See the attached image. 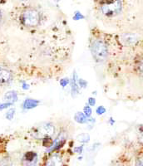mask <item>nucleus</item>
Returning <instances> with one entry per match:
<instances>
[{"label":"nucleus","mask_w":143,"mask_h":166,"mask_svg":"<svg viewBox=\"0 0 143 166\" xmlns=\"http://www.w3.org/2000/svg\"><path fill=\"white\" fill-rule=\"evenodd\" d=\"M99 19L115 27H127L123 0H94Z\"/></svg>","instance_id":"f257e3e1"},{"label":"nucleus","mask_w":143,"mask_h":166,"mask_svg":"<svg viewBox=\"0 0 143 166\" xmlns=\"http://www.w3.org/2000/svg\"><path fill=\"white\" fill-rule=\"evenodd\" d=\"M42 21L40 12L34 8H26L22 11L19 16V22L27 28H35L40 25Z\"/></svg>","instance_id":"f03ea898"},{"label":"nucleus","mask_w":143,"mask_h":166,"mask_svg":"<svg viewBox=\"0 0 143 166\" xmlns=\"http://www.w3.org/2000/svg\"><path fill=\"white\" fill-rule=\"evenodd\" d=\"M91 52L97 62H103L107 57L108 49L105 42L102 39H95L91 43Z\"/></svg>","instance_id":"7ed1b4c3"},{"label":"nucleus","mask_w":143,"mask_h":166,"mask_svg":"<svg viewBox=\"0 0 143 166\" xmlns=\"http://www.w3.org/2000/svg\"><path fill=\"white\" fill-rule=\"evenodd\" d=\"M55 132V127L51 123H44L32 130V135L36 139H46L53 135Z\"/></svg>","instance_id":"20e7f679"},{"label":"nucleus","mask_w":143,"mask_h":166,"mask_svg":"<svg viewBox=\"0 0 143 166\" xmlns=\"http://www.w3.org/2000/svg\"><path fill=\"white\" fill-rule=\"evenodd\" d=\"M13 80V73L10 70L0 66V86L8 85Z\"/></svg>","instance_id":"39448f33"},{"label":"nucleus","mask_w":143,"mask_h":166,"mask_svg":"<svg viewBox=\"0 0 143 166\" xmlns=\"http://www.w3.org/2000/svg\"><path fill=\"white\" fill-rule=\"evenodd\" d=\"M38 104V101H36V100L27 99V100H25L24 102L23 103V109L29 110V109H32V108L36 107Z\"/></svg>","instance_id":"423d86ee"},{"label":"nucleus","mask_w":143,"mask_h":166,"mask_svg":"<svg viewBox=\"0 0 143 166\" xmlns=\"http://www.w3.org/2000/svg\"><path fill=\"white\" fill-rule=\"evenodd\" d=\"M4 99L6 100V102L14 103V102H17V100H18V94L14 91H8L4 96Z\"/></svg>","instance_id":"0eeeda50"},{"label":"nucleus","mask_w":143,"mask_h":166,"mask_svg":"<svg viewBox=\"0 0 143 166\" xmlns=\"http://www.w3.org/2000/svg\"><path fill=\"white\" fill-rule=\"evenodd\" d=\"M77 76H76V73H74L73 75V78L72 79V83H71V86H72V92H73V95H75V94H78V85L77 84Z\"/></svg>","instance_id":"6e6552de"},{"label":"nucleus","mask_w":143,"mask_h":166,"mask_svg":"<svg viewBox=\"0 0 143 166\" xmlns=\"http://www.w3.org/2000/svg\"><path fill=\"white\" fill-rule=\"evenodd\" d=\"M36 158H37V155H36L34 152H27L25 154L24 158L23 160L27 162H32V161L35 160Z\"/></svg>","instance_id":"1a4fd4ad"},{"label":"nucleus","mask_w":143,"mask_h":166,"mask_svg":"<svg viewBox=\"0 0 143 166\" xmlns=\"http://www.w3.org/2000/svg\"><path fill=\"white\" fill-rule=\"evenodd\" d=\"M86 116L84 115L83 113L79 112L77 113V115H75V120L76 121H78V123H85L86 122Z\"/></svg>","instance_id":"9d476101"},{"label":"nucleus","mask_w":143,"mask_h":166,"mask_svg":"<svg viewBox=\"0 0 143 166\" xmlns=\"http://www.w3.org/2000/svg\"><path fill=\"white\" fill-rule=\"evenodd\" d=\"M60 158L57 156H53L50 160V162L48 163V164H52V165H56V164H60Z\"/></svg>","instance_id":"9b49d317"},{"label":"nucleus","mask_w":143,"mask_h":166,"mask_svg":"<svg viewBox=\"0 0 143 166\" xmlns=\"http://www.w3.org/2000/svg\"><path fill=\"white\" fill-rule=\"evenodd\" d=\"M14 114H15V110H14V108H13V109H10L8 112L6 113V118H7L8 120H9V121H11V120L14 118Z\"/></svg>","instance_id":"f8f14e48"},{"label":"nucleus","mask_w":143,"mask_h":166,"mask_svg":"<svg viewBox=\"0 0 143 166\" xmlns=\"http://www.w3.org/2000/svg\"><path fill=\"white\" fill-rule=\"evenodd\" d=\"M84 115H86V117H89L90 115H92V109L88 106L84 107Z\"/></svg>","instance_id":"ddd939ff"},{"label":"nucleus","mask_w":143,"mask_h":166,"mask_svg":"<svg viewBox=\"0 0 143 166\" xmlns=\"http://www.w3.org/2000/svg\"><path fill=\"white\" fill-rule=\"evenodd\" d=\"M13 103H11V102H5V103H0V110H3V109H5V108H8V106H12Z\"/></svg>","instance_id":"4468645a"},{"label":"nucleus","mask_w":143,"mask_h":166,"mask_svg":"<svg viewBox=\"0 0 143 166\" xmlns=\"http://www.w3.org/2000/svg\"><path fill=\"white\" fill-rule=\"evenodd\" d=\"M105 111H106V110L103 107V106H99V107L97 108V112L98 115H102V114H103Z\"/></svg>","instance_id":"2eb2a0df"},{"label":"nucleus","mask_w":143,"mask_h":166,"mask_svg":"<svg viewBox=\"0 0 143 166\" xmlns=\"http://www.w3.org/2000/svg\"><path fill=\"white\" fill-rule=\"evenodd\" d=\"M73 19H75V20H79V19H83V16L80 13H76L75 16L73 17Z\"/></svg>","instance_id":"dca6fc26"},{"label":"nucleus","mask_w":143,"mask_h":166,"mask_svg":"<svg viewBox=\"0 0 143 166\" xmlns=\"http://www.w3.org/2000/svg\"><path fill=\"white\" fill-rule=\"evenodd\" d=\"M60 84H61V86L64 87V86H66L68 84V80L67 78H66V79H62V80H61V81H60Z\"/></svg>","instance_id":"f3484780"},{"label":"nucleus","mask_w":143,"mask_h":166,"mask_svg":"<svg viewBox=\"0 0 143 166\" xmlns=\"http://www.w3.org/2000/svg\"><path fill=\"white\" fill-rule=\"evenodd\" d=\"M136 164H137V165H143V157H141V158L137 159Z\"/></svg>","instance_id":"a211bd4d"},{"label":"nucleus","mask_w":143,"mask_h":166,"mask_svg":"<svg viewBox=\"0 0 143 166\" xmlns=\"http://www.w3.org/2000/svg\"><path fill=\"white\" fill-rule=\"evenodd\" d=\"M88 103H89L90 106H94L95 103H96V101H95L94 98H89V100H88Z\"/></svg>","instance_id":"6ab92c4d"},{"label":"nucleus","mask_w":143,"mask_h":166,"mask_svg":"<svg viewBox=\"0 0 143 166\" xmlns=\"http://www.w3.org/2000/svg\"><path fill=\"white\" fill-rule=\"evenodd\" d=\"M3 14L2 10L0 9V24L2 23V22H3Z\"/></svg>","instance_id":"aec40b11"},{"label":"nucleus","mask_w":143,"mask_h":166,"mask_svg":"<svg viewBox=\"0 0 143 166\" xmlns=\"http://www.w3.org/2000/svg\"><path fill=\"white\" fill-rule=\"evenodd\" d=\"M19 1H28V0H19Z\"/></svg>","instance_id":"412c9836"}]
</instances>
